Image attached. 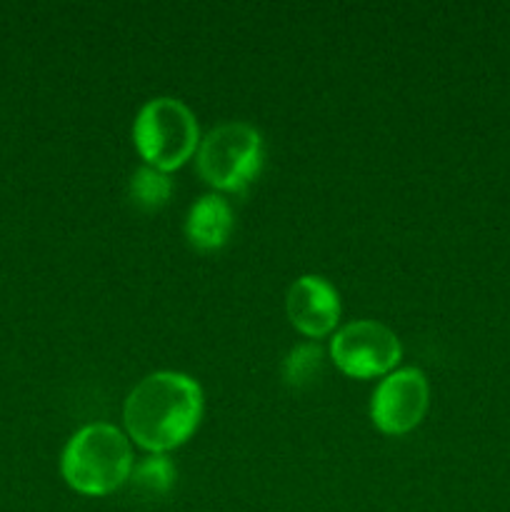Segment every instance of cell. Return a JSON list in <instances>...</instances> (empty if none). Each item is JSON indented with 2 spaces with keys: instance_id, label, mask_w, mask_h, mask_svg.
Wrapping results in <instances>:
<instances>
[{
  "instance_id": "8fae6325",
  "label": "cell",
  "mask_w": 510,
  "mask_h": 512,
  "mask_svg": "<svg viewBox=\"0 0 510 512\" xmlns=\"http://www.w3.org/2000/svg\"><path fill=\"white\" fill-rule=\"evenodd\" d=\"M325 353L318 343H300L285 355L283 380L290 388H305L323 375Z\"/></svg>"
},
{
  "instance_id": "30bf717a",
  "label": "cell",
  "mask_w": 510,
  "mask_h": 512,
  "mask_svg": "<svg viewBox=\"0 0 510 512\" xmlns=\"http://www.w3.org/2000/svg\"><path fill=\"white\" fill-rule=\"evenodd\" d=\"M128 195L138 208L143 210H158L173 195V180L168 173L153 168V165H140L128 183Z\"/></svg>"
},
{
  "instance_id": "8992f818",
  "label": "cell",
  "mask_w": 510,
  "mask_h": 512,
  "mask_svg": "<svg viewBox=\"0 0 510 512\" xmlns=\"http://www.w3.org/2000/svg\"><path fill=\"white\" fill-rule=\"evenodd\" d=\"M428 378L418 368H400L385 375L370 398V418L383 433L413 430L428 410Z\"/></svg>"
},
{
  "instance_id": "ba28073f",
  "label": "cell",
  "mask_w": 510,
  "mask_h": 512,
  "mask_svg": "<svg viewBox=\"0 0 510 512\" xmlns=\"http://www.w3.org/2000/svg\"><path fill=\"white\" fill-rule=\"evenodd\" d=\"M230 233H233V208L223 195L208 193L190 205L185 215V235L195 248H223Z\"/></svg>"
},
{
  "instance_id": "3957f363",
  "label": "cell",
  "mask_w": 510,
  "mask_h": 512,
  "mask_svg": "<svg viewBox=\"0 0 510 512\" xmlns=\"http://www.w3.org/2000/svg\"><path fill=\"white\" fill-rule=\"evenodd\" d=\"M133 140L145 165L168 173L180 168L200 145L198 120L183 100L160 95L138 110Z\"/></svg>"
},
{
  "instance_id": "5b68a950",
  "label": "cell",
  "mask_w": 510,
  "mask_h": 512,
  "mask_svg": "<svg viewBox=\"0 0 510 512\" xmlns=\"http://www.w3.org/2000/svg\"><path fill=\"white\" fill-rule=\"evenodd\" d=\"M403 348L388 325L378 320H353L330 338V358L350 378L388 375L398 365Z\"/></svg>"
},
{
  "instance_id": "52a82bcc",
  "label": "cell",
  "mask_w": 510,
  "mask_h": 512,
  "mask_svg": "<svg viewBox=\"0 0 510 512\" xmlns=\"http://www.w3.org/2000/svg\"><path fill=\"white\" fill-rule=\"evenodd\" d=\"M288 318L308 338H323L338 325V290L323 275H300L288 288L285 298Z\"/></svg>"
},
{
  "instance_id": "9c48e42d",
  "label": "cell",
  "mask_w": 510,
  "mask_h": 512,
  "mask_svg": "<svg viewBox=\"0 0 510 512\" xmlns=\"http://www.w3.org/2000/svg\"><path fill=\"white\" fill-rule=\"evenodd\" d=\"M178 470H175L173 460L165 453H150L148 458L138 460L130 473V485L133 493L143 495V498H163L173 490Z\"/></svg>"
},
{
  "instance_id": "7a4b0ae2",
  "label": "cell",
  "mask_w": 510,
  "mask_h": 512,
  "mask_svg": "<svg viewBox=\"0 0 510 512\" xmlns=\"http://www.w3.org/2000/svg\"><path fill=\"white\" fill-rule=\"evenodd\" d=\"M133 448L123 430L90 423L68 440L60 460L65 483L83 495H108L133 473Z\"/></svg>"
},
{
  "instance_id": "6da1fadb",
  "label": "cell",
  "mask_w": 510,
  "mask_h": 512,
  "mask_svg": "<svg viewBox=\"0 0 510 512\" xmlns=\"http://www.w3.org/2000/svg\"><path fill=\"white\" fill-rule=\"evenodd\" d=\"M203 415V390L190 375L158 370L128 393L125 430L140 448L165 453L193 435Z\"/></svg>"
},
{
  "instance_id": "277c9868",
  "label": "cell",
  "mask_w": 510,
  "mask_h": 512,
  "mask_svg": "<svg viewBox=\"0 0 510 512\" xmlns=\"http://www.w3.org/2000/svg\"><path fill=\"white\" fill-rule=\"evenodd\" d=\"M263 158V135L255 125L243 120L215 125L198 145V170L203 180L230 193H238L253 183L263 168Z\"/></svg>"
}]
</instances>
